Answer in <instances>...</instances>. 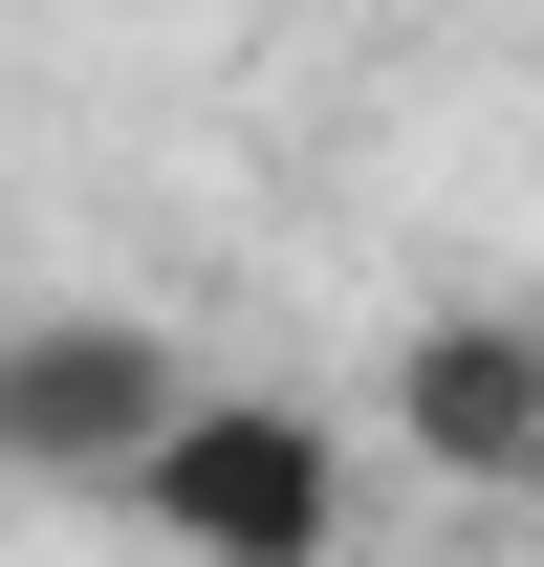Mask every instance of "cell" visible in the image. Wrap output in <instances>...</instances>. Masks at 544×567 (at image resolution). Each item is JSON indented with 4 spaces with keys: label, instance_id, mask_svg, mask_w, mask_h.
<instances>
[{
    "label": "cell",
    "instance_id": "7a4b0ae2",
    "mask_svg": "<svg viewBox=\"0 0 544 567\" xmlns=\"http://www.w3.org/2000/svg\"><path fill=\"white\" fill-rule=\"evenodd\" d=\"M175 393H197V371H175V328H132V306H44V328H0V481L109 502V481L153 458Z\"/></svg>",
    "mask_w": 544,
    "mask_h": 567
},
{
    "label": "cell",
    "instance_id": "3957f363",
    "mask_svg": "<svg viewBox=\"0 0 544 567\" xmlns=\"http://www.w3.org/2000/svg\"><path fill=\"white\" fill-rule=\"evenodd\" d=\"M393 415H414V458H436V481H523L544 458V328H414L393 350Z\"/></svg>",
    "mask_w": 544,
    "mask_h": 567
},
{
    "label": "cell",
    "instance_id": "6da1fadb",
    "mask_svg": "<svg viewBox=\"0 0 544 567\" xmlns=\"http://www.w3.org/2000/svg\"><path fill=\"white\" fill-rule=\"evenodd\" d=\"M109 524L153 567H348V415H305L262 371H197L153 415V458L109 481Z\"/></svg>",
    "mask_w": 544,
    "mask_h": 567
}]
</instances>
